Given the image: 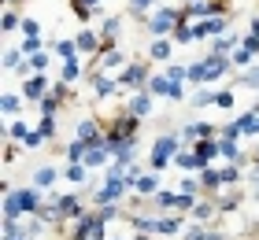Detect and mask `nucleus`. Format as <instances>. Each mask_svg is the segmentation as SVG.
<instances>
[{
    "mask_svg": "<svg viewBox=\"0 0 259 240\" xmlns=\"http://www.w3.org/2000/svg\"><path fill=\"white\" fill-rule=\"evenodd\" d=\"M182 19H185L182 11H174V8H159V11H152V15H148L145 26L156 33V37H167V33L174 37V30H178V22H182Z\"/></svg>",
    "mask_w": 259,
    "mask_h": 240,
    "instance_id": "4",
    "label": "nucleus"
},
{
    "mask_svg": "<svg viewBox=\"0 0 259 240\" xmlns=\"http://www.w3.org/2000/svg\"><path fill=\"white\" fill-rule=\"evenodd\" d=\"M74 44H78V56H97V52H104L100 33H93V30H81L78 37H74Z\"/></svg>",
    "mask_w": 259,
    "mask_h": 240,
    "instance_id": "10",
    "label": "nucleus"
},
{
    "mask_svg": "<svg viewBox=\"0 0 259 240\" xmlns=\"http://www.w3.org/2000/svg\"><path fill=\"white\" fill-rule=\"evenodd\" d=\"M233 100H237V96H233L230 89H222V92L215 96V107H222V111H230V107H233Z\"/></svg>",
    "mask_w": 259,
    "mask_h": 240,
    "instance_id": "48",
    "label": "nucleus"
},
{
    "mask_svg": "<svg viewBox=\"0 0 259 240\" xmlns=\"http://www.w3.org/2000/svg\"><path fill=\"white\" fill-rule=\"evenodd\" d=\"M85 152H89V144L74 140V144H70V148H67V159H70V163H85Z\"/></svg>",
    "mask_w": 259,
    "mask_h": 240,
    "instance_id": "39",
    "label": "nucleus"
},
{
    "mask_svg": "<svg viewBox=\"0 0 259 240\" xmlns=\"http://www.w3.org/2000/svg\"><path fill=\"white\" fill-rule=\"evenodd\" d=\"M152 200H156V207H163V211L178 207V192H170V188H159V192H156Z\"/></svg>",
    "mask_w": 259,
    "mask_h": 240,
    "instance_id": "32",
    "label": "nucleus"
},
{
    "mask_svg": "<svg viewBox=\"0 0 259 240\" xmlns=\"http://www.w3.org/2000/svg\"><path fill=\"white\" fill-rule=\"evenodd\" d=\"M230 63L233 67H252V52H248V48H237V52L230 56Z\"/></svg>",
    "mask_w": 259,
    "mask_h": 240,
    "instance_id": "43",
    "label": "nucleus"
},
{
    "mask_svg": "<svg viewBox=\"0 0 259 240\" xmlns=\"http://www.w3.org/2000/svg\"><path fill=\"white\" fill-rule=\"evenodd\" d=\"M170 48H174L170 37H156L148 44V59H152V63H163V59H170Z\"/></svg>",
    "mask_w": 259,
    "mask_h": 240,
    "instance_id": "16",
    "label": "nucleus"
},
{
    "mask_svg": "<svg viewBox=\"0 0 259 240\" xmlns=\"http://www.w3.org/2000/svg\"><path fill=\"white\" fill-rule=\"evenodd\" d=\"M241 85H252V89H259V67H252V70H244V74L237 78Z\"/></svg>",
    "mask_w": 259,
    "mask_h": 240,
    "instance_id": "49",
    "label": "nucleus"
},
{
    "mask_svg": "<svg viewBox=\"0 0 259 240\" xmlns=\"http://www.w3.org/2000/svg\"><path fill=\"white\" fill-rule=\"evenodd\" d=\"M104 222L100 218V211H81L78 218H74V240H108L104 236Z\"/></svg>",
    "mask_w": 259,
    "mask_h": 240,
    "instance_id": "3",
    "label": "nucleus"
},
{
    "mask_svg": "<svg viewBox=\"0 0 259 240\" xmlns=\"http://www.w3.org/2000/svg\"><path fill=\"white\" fill-rule=\"evenodd\" d=\"M148 67L145 63H126V70L119 74V85H134V89H145L148 85Z\"/></svg>",
    "mask_w": 259,
    "mask_h": 240,
    "instance_id": "7",
    "label": "nucleus"
},
{
    "mask_svg": "<svg viewBox=\"0 0 259 240\" xmlns=\"http://www.w3.org/2000/svg\"><path fill=\"white\" fill-rule=\"evenodd\" d=\"M215 96H219V92H211L207 85H200L196 96H193V107H207V104H215Z\"/></svg>",
    "mask_w": 259,
    "mask_h": 240,
    "instance_id": "38",
    "label": "nucleus"
},
{
    "mask_svg": "<svg viewBox=\"0 0 259 240\" xmlns=\"http://www.w3.org/2000/svg\"><path fill=\"white\" fill-rule=\"evenodd\" d=\"M137 225V233H163V236H174V233H182L185 229V222L182 218H170V214H163V218H134Z\"/></svg>",
    "mask_w": 259,
    "mask_h": 240,
    "instance_id": "5",
    "label": "nucleus"
},
{
    "mask_svg": "<svg viewBox=\"0 0 259 240\" xmlns=\"http://www.w3.org/2000/svg\"><path fill=\"white\" fill-rule=\"evenodd\" d=\"M0 107H4V115H15L19 107H22V96H15V92H4V100H0Z\"/></svg>",
    "mask_w": 259,
    "mask_h": 240,
    "instance_id": "41",
    "label": "nucleus"
},
{
    "mask_svg": "<svg viewBox=\"0 0 259 240\" xmlns=\"http://www.w3.org/2000/svg\"><path fill=\"white\" fill-rule=\"evenodd\" d=\"M97 4H100V0H70V8H74V15L81 22H89V15L97 11Z\"/></svg>",
    "mask_w": 259,
    "mask_h": 240,
    "instance_id": "29",
    "label": "nucleus"
},
{
    "mask_svg": "<svg viewBox=\"0 0 259 240\" xmlns=\"http://www.w3.org/2000/svg\"><path fill=\"white\" fill-rule=\"evenodd\" d=\"M215 211H219V203H196V207H193V222L196 225H204V222H211V218H215Z\"/></svg>",
    "mask_w": 259,
    "mask_h": 240,
    "instance_id": "25",
    "label": "nucleus"
},
{
    "mask_svg": "<svg viewBox=\"0 0 259 240\" xmlns=\"http://www.w3.org/2000/svg\"><path fill=\"white\" fill-rule=\"evenodd\" d=\"M4 218H22V207H19V196H15V188H4Z\"/></svg>",
    "mask_w": 259,
    "mask_h": 240,
    "instance_id": "23",
    "label": "nucleus"
},
{
    "mask_svg": "<svg viewBox=\"0 0 259 240\" xmlns=\"http://www.w3.org/2000/svg\"><path fill=\"white\" fill-rule=\"evenodd\" d=\"M74 140L89 144V148H93V144H100V140H104V129H100V122H97V118H81V122H78V133H74Z\"/></svg>",
    "mask_w": 259,
    "mask_h": 240,
    "instance_id": "9",
    "label": "nucleus"
},
{
    "mask_svg": "<svg viewBox=\"0 0 259 240\" xmlns=\"http://www.w3.org/2000/svg\"><path fill=\"white\" fill-rule=\"evenodd\" d=\"M52 92V85H49V78H45V74H30L26 81H22V96H26V100H45V96H49Z\"/></svg>",
    "mask_w": 259,
    "mask_h": 240,
    "instance_id": "8",
    "label": "nucleus"
},
{
    "mask_svg": "<svg viewBox=\"0 0 259 240\" xmlns=\"http://www.w3.org/2000/svg\"><path fill=\"white\" fill-rule=\"evenodd\" d=\"M170 41H174V44H193V22H189V19H182Z\"/></svg>",
    "mask_w": 259,
    "mask_h": 240,
    "instance_id": "31",
    "label": "nucleus"
},
{
    "mask_svg": "<svg viewBox=\"0 0 259 240\" xmlns=\"http://www.w3.org/2000/svg\"><path fill=\"white\" fill-rule=\"evenodd\" d=\"M241 48H248V52L255 56V52H259V37H255V33H248V37L241 41Z\"/></svg>",
    "mask_w": 259,
    "mask_h": 240,
    "instance_id": "50",
    "label": "nucleus"
},
{
    "mask_svg": "<svg viewBox=\"0 0 259 240\" xmlns=\"http://www.w3.org/2000/svg\"><path fill=\"white\" fill-rule=\"evenodd\" d=\"M219 155H222V159H226L230 166H237V163L244 159L241 148H237V140H219Z\"/></svg>",
    "mask_w": 259,
    "mask_h": 240,
    "instance_id": "20",
    "label": "nucleus"
},
{
    "mask_svg": "<svg viewBox=\"0 0 259 240\" xmlns=\"http://www.w3.org/2000/svg\"><path fill=\"white\" fill-rule=\"evenodd\" d=\"M19 30H22V37H41V22L37 19H22Z\"/></svg>",
    "mask_w": 259,
    "mask_h": 240,
    "instance_id": "42",
    "label": "nucleus"
},
{
    "mask_svg": "<svg viewBox=\"0 0 259 240\" xmlns=\"http://www.w3.org/2000/svg\"><path fill=\"white\" fill-rule=\"evenodd\" d=\"M134 240H152V236H148V233H137V236H134Z\"/></svg>",
    "mask_w": 259,
    "mask_h": 240,
    "instance_id": "52",
    "label": "nucleus"
},
{
    "mask_svg": "<svg viewBox=\"0 0 259 240\" xmlns=\"http://www.w3.org/2000/svg\"><path fill=\"white\" fill-rule=\"evenodd\" d=\"M185 240H226V233H215V229H204V225H193Z\"/></svg>",
    "mask_w": 259,
    "mask_h": 240,
    "instance_id": "30",
    "label": "nucleus"
},
{
    "mask_svg": "<svg viewBox=\"0 0 259 240\" xmlns=\"http://www.w3.org/2000/svg\"><path fill=\"white\" fill-rule=\"evenodd\" d=\"M174 163H178L182 170H207V166L200 163V155H196V152H178V159H174Z\"/></svg>",
    "mask_w": 259,
    "mask_h": 240,
    "instance_id": "27",
    "label": "nucleus"
},
{
    "mask_svg": "<svg viewBox=\"0 0 259 240\" xmlns=\"http://www.w3.org/2000/svg\"><path fill=\"white\" fill-rule=\"evenodd\" d=\"M119 30H122V19H119V15H108V19H104V26H100V41H104V48L115 44Z\"/></svg>",
    "mask_w": 259,
    "mask_h": 240,
    "instance_id": "15",
    "label": "nucleus"
},
{
    "mask_svg": "<svg viewBox=\"0 0 259 240\" xmlns=\"http://www.w3.org/2000/svg\"><path fill=\"white\" fill-rule=\"evenodd\" d=\"M152 8H156V0H130V15H134V19H145L148 22Z\"/></svg>",
    "mask_w": 259,
    "mask_h": 240,
    "instance_id": "28",
    "label": "nucleus"
},
{
    "mask_svg": "<svg viewBox=\"0 0 259 240\" xmlns=\"http://www.w3.org/2000/svg\"><path fill=\"white\" fill-rule=\"evenodd\" d=\"M26 70H30V74H45V70H49V52L30 56V59H26Z\"/></svg>",
    "mask_w": 259,
    "mask_h": 240,
    "instance_id": "33",
    "label": "nucleus"
},
{
    "mask_svg": "<svg viewBox=\"0 0 259 240\" xmlns=\"http://www.w3.org/2000/svg\"><path fill=\"white\" fill-rule=\"evenodd\" d=\"M130 115H137V118L152 115V92L148 89H137L134 96H130Z\"/></svg>",
    "mask_w": 259,
    "mask_h": 240,
    "instance_id": "14",
    "label": "nucleus"
},
{
    "mask_svg": "<svg viewBox=\"0 0 259 240\" xmlns=\"http://www.w3.org/2000/svg\"><path fill=\"white\" fill-rule=\"evenodd\" d=\"M63 174H67L70 185H89V166H85V163H70Z\"/></svg>",
    "mask_w": 259,
    "mask_h": 240,
    "instance_id": "19",
    "label": "nucleus"
},
{
    "mask_svg": "<svg viewBox=\"0 0 259 240\" xmlns=\"http://www.w3.org/2000/svg\"><path fill=\"white\" fill-rule=\"evenodd\" d=\"M22 59H26V56H22V48H8V52H4V70H22L19 67Z\"/></svg>",
    "mask_w": 259,
    "mask_h": 240,
    "instance_id": "35",
    "label": "nucleus"
},
{
    "mask_svg": "<svg viewBox=\"0 0 259 240\" xmlns=\"http://www.w3.org/2000/svg\"><path fill=\"white\" fill-rule=\"evenodd\" d=\"M108 240H111V236H108ZM115 240H119V236H115Z\"/></svg>",
    "mask_w": 259,
    "mask_h": 240,
    "instance_id": "55",
    "label": "nucleus"
},
{
    "mask_svg": "<svg viewBox=\"0 0 259 240\" xmlns=\"http://www.w3.org/2000/svg\"><path fill=\"white\" fill-rule=\"evenodd\" d=\"M230 26V19L226 15H215V19H200L193 22V41H204V37H222Z\"/></svg>",
    "mask_w": 259,
    "mask_h": 240,
    "instance_id": "6",
    "label": "nucleus"
},
{
    "mask_svg": "<svg viewBox=\"0 0 259 240\" xmlns=\"http://www.w3.org/2000/svg\"><path fill=\"white\" fill-rule=\"evenodd\" d=\"M60 107H63V104H60V100H56V96L49 92V96H45V100H41V115H56V111H60Z\"/></svg>",
    "mask_w": 259,
    "mask_h": 240,
    "instance_id": "47",
    "label": "nucleus"
},
{
    "mask_svg": "<svg viewBox=\"0 0 259 240\" xmlns=\"http://www.w3.org/2000/svg\"><path fill=\"white\" fill-rule=\"evenodd\" d=\"M255 166H259V148H255Z\"/></svg>",
    "mask_w": 259,
    "mask_h": 240,
    "instance_id": "53",
    "label": "nucleus"
},
{
    "mask_svg": "<svg viewBox=\"0 0 259 240\" xmlns=\"http://www.w3.org/2000/svg\"><path fill=\"white\" fill-rule=\"evenodd\" d=\"M49 48L63 59V63H67V59H78V44H74V41H52Z\"/></svg>",
    "mask_w": 259,
    "mask_h": 240,
    "instance_id": "26",
    "label": "nucleus"
},
{
    "mask_svg": "<svg viewBox=\"0 0 259 240\" xmlns=\"http://www.w3.org/2000/svg\"><path fill=\"white\" fill-rule=\"evenodd\" d=\"M193 152L200 155V163L207 166V163H211V159L219 155V140H196V144H193Z\"/></svg>",
    "mask_w": 259,
    "mask_h": 240,
    "instance_id": "21",
    "label": "nucleus"
},
{
    "mask_svg": "<svg viewBox=\"0 0 259 240\" xmlns=\"http://www.w3.org/2000/svg\"><path fill=\"white\" fill-rule=\"evenodd\" d=\"M0 26H4V33H11L15 26H22V19H19V11H4V22H0Z\"/></svg>",
    "mask_w": 259,
    "mask_h": 240,
    "instance_id": "46",
    "label": "nucleus"
},
{
    "mask_svg": "<svg viewBox=\"0 0 259 240\" xmlns=\"http://www.w3.org/2000/svg\"><path fill=\"white\" fill-rule=\"evenodd\" d=\"M100 70H104V74H115V70L122 74V70H126V56L119 52V48H104V52H100Z\"/></svg>",
    "mask_w": 259,
    "mask_h": 240,
    "instance_id": "11",
    "label": "nucleus"
},
{
    "mask_svg": "<svg viewBox=\"0 0 259 240\" xmlns=\"http://www.w3.org/2000/svg\"><path fill=\"white\" fill-rule=\"evenodd\" d=\"M30 133H33L30 122H8V137H11V140H26Z\"/></svg>",
    "mask_w": 259,
    "mask_h": 240,
    "instance_id": "34",
    "label": "nucleus"
},
{
    "mask_svg": "<svg viewBox=\"0 0 259 240\" xmlns=\"http://www.w3.org/2000/svg\"><path fill=\"white\" fill-rule=\"evenodd\" d=\"M170 85H174V81H170L167 74H152L145 89H148V92H156V96H170Z\"/></svg>",
    "mask_w": 259,
    "mask_h": 240,
    "instance_id": "24",
    "label": "nucleus"
},
{
    "mask_svg": "<svg viewBox=\"0 0 259 240\" xmlns=\"http://www.w3.org/2000/svg\"><path fill=\"white\" fill-rule=\"evenodd\" d=\"M167 78L174 81V85H182V81H189V67H178V63H170V67H167Z\"/></svg>",
    "mask_w": 259,
    "mask_h": 240,
    "instance_id": "40",
    "label": "nucleus"
},
{
    "mask_svg": "<svg viewBox=\"0 0 259 240\" xmlns=\"http://www.w3.org/2000/svg\"><path fill=\"white\" fill-rule=\"evenodd\" d=\"M15 240H30V236H15Z\"/></svg>",
    "mask_w": 259,
    "mask_h": 240,
    "instance_id": "54",
    "label": "nucleus"
},
{
    "mask_svg": "<svg viewBox=\"0 0 259 240\" xmlns=\"http://www.w3.org/2000/svg\"><path fill=\"white\" fill-rule=\"evenodd\" d=\"M108 159H111V144H108V140L93 144V148L85 152V166H89V170H97V166H104Z\"/></svg>",
    "mask_w": 259,
    "mask_h": 240,
    "instance_id": "13",
    "label": "nucleus"
},
{
    "mask_svg": "<svg viewBox=\"0 0 259 240\" xmlns=\"http://www.w3.org/2000/svg\"><path fill=\"white\" fill-rule=\"evenodd\" d=\"M178 152H182V133H163L152 140V155H148V163H152V174H159L163 166H170V159H178Z\"/></svg>",
    "mask_w": 259,
    "mask_h": 240,
    "instance_id": "2",
    "label": "nucleus"
},
{
    "mask_svg": "<svg viewBox=\"0 0 259 240\" xmlns=\"http://www.w3.org/2000/svg\"><path fill=\"white\" fill-rule=\"evenodd\" d=\"M200 185H204V188H226V174L207 166V170H200Z\"/></svg>",
    "mask_w": 259,
    "mask_h": 240,
    "instance_id": "22",
    "label": "nucleus"
},
{
    "mask_svg": "<svg viewBox=\"0 0 259 240\" xmlns=\"http://www.w3.org/2000/svg\"><path fill=\"white\" fill-rule=\"evenodd\" d=\"M78 74H81V59H67L63 63V81L70 85V81H78Z\"/></svg>",
    "mask_w": 259,
    "mask_h": 240,
    "instance_id": "37",
    "label": "nucleus"
},
{
    "mask_svg": "<svg viewBox=\"0 0 259 240\" xmlns=\"http://www.w3.org/2000/svg\"><path fill=\"white\" fill-rule=\"evenodd\" d=\"M178 185H182V192H185V196H196V192L204 188V185H200V177H182Z\"/></svg>",
    "mask_w": 259,
    "mask_h": 240,
    "instance_id": "45",
    "label": "nucleus"
},
{
    "mask_svg": "<svg viewBox=\"0 0 259 240\" xmlns=\"http://www.w3.org/2000/svg\"><path fill=\"white\" fill-rule=\"evenodd\" d=\"M167 100H170V104H182V100H185V89H182V85H170V96H167Z\"/></svg>",
    "mask_w": 259,
    "mask_h": 240,
    "instance_id": "51",
    "label": "nucleus"
},
{
    "mask_svg": "<svg viewBox=\"0 0 259 240\" xmlns=\"http://www.w3.org/2000/svg\"><path fill=\"white\" fill-rule=\"evenodd\" d=\"M37 133L45 140H52L56 137V115H41V122H37Z\"/></svg>",
    "mask_w": 259,
    "mask_h": 240,
    "instance_id": "36",
    "label": "nucleus"
},
{
    "mask_svg": "<svg viewBox=\"0 0 259 240\" xmlns=\"http://www.w3.org/2000/svg\"><path fill=\"white\" fill-rule=\"evenodd\" d=\"M41 44H45L41 37H26V41H22V56H26V59H30V56H37V52H41Z\"/></svg>",
    "mask_w": 259,
    "mask_h": 240,
    "instance_id": "44",
    "label": "nucleus"
},
{
    "mask_svg": "<svg viewBox=\"0 0 259 240\" xmlns=\"http://www.w3.org/2000/svg\"><path fill=\"white\" fill-rule=\"evenodd\" d=\"M215 133H219V129L211 122H189L182 129V140H215Z\"/></svg>",
    "mask_w": 259,
    "mask_h": 240,
    "instance_id": "12",
    "label": "nucleus"
},
{
    "mask_svg": "<svg viewBox=\"0 0 259 240\" xmlns=\"http://www.w3.org/2000/svg\"><path fill=\"white\" fill-rule=\"evenodd\" d=\"M56 181H60V170H56V166H41V170L37 174H33V188H52Z\"/></svg>",
    "mask_w": 259,
    "mask_h": 240,
    "instance_id": "17",
    "label": "nucleus"
},
{
    "mask_svg": "<svg viewBox=\"0 0 259 240\" xmlns=\"http://www.w3.org/2000/svg\"><path fill=\"white\" fill-rule=\"evenodd\" d=\"M134 192H137V196H156V192H159V177L156 174H141L134 181Z\"/></svg>",
    "mask_w": 259,
    "mask_h": 240,
    "instance_id": "18",
    "label": "nucleus"
},
{
    "mask_svg": "<svg viewBox=\"0 0 259 240\" xmlns=\"http://www.w3.org/2000/svg\"><path fill=\"white\" fill-rule=\"evenodd\" d=\"M230 67H233V63H230L226 56H211V52H207L204 59L189 63V81H193V85H207V81H219Z\"/></svg>",
    "mask_w": 259,
    "mask_h": 240,
    "instance_id": "1",
    "label": "nucleus"
}]
</instances>
